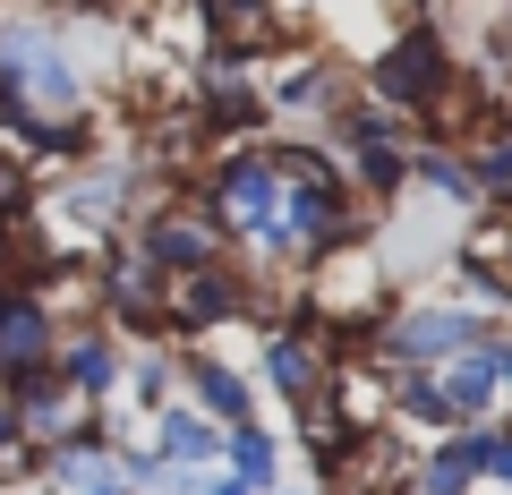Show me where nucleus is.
<instances>
[{"instance_id":"2","label":"nucleus","mask_w":512,"mask_h":495,"mask_svg":"<svg viewBox=\"0 0 512 495\" xmlns=\"http://www.w3.org/2000/svg\"><path fill=\"white\" fill-rule=\"evenodd\" d=\"M495 325H504V316H487L478 299H461V291H402L393 308L376 316L367 359L376 367H453L461 350H478Z\"/></svg>"},{"instance_id":"15","label":"nucleus","mask_w":512,"mask_h":495,"mask_svg":"<svg viewBox=\"0 0 512 495\" xmlns=\"http://www.w3.org/2000/svg\"><path fill=\"white\" fill-rule=\"evenodd\" d=\"M205 495H248V487H239V478H222V470H214V478H205Z\"/></svg>"},{"instance_id":"9","label":"nucleus","mask_w":512,"mask_h":495,"mask_svg":"<svg viewBox=\"0 0 512 495\" xmlns=\"http://www.w3.org/2000/svg\"><path fill=\"white\" fill-rule=\"evenodd\" d=\"M35 487L43 495H94L111 487V436H69L52 453H35Z\"/></svg>"},{"instance_id":"1","label":"nucleus","mask_w":512,"mask_h":495,"mask_svg":"<svg viewBox=\"0 0 512 495\" xmlns=\"http://www.w3.org/2000/svg\"><path fill=\"white\" fill-rule=\"evenodd\" d=\"M461 77H470V60H461L453 26L427 9V18H402L393 35L367 43V60H359V77H350V86H359L367 103L402 111V120H427V111H436Z\"/></svg>"},{"instance_id":"3","label":"nucleus","mask_w":512,"mask_h":495,"mask_svg":"<svg viewBox=\"0 0 512 495\" xmlns=\"http://www.w3.org/2000/svg\"><path fill=\"white\" fill-rule=\"evenodd\" d=\"M0 77H9V94L26 103V120H69V111H86V94H94L69 26L35 18V9L0 18Z\"/></svg>"},{"instance_id":"12","label":"nucleus","mask_w":512,"mask_h":495,"mask_svg":"<svg viewBox=\"0 0 512 495\" xmlns=\"http://www.w3.org/2000/svg\"><path fill=\"white\" fill-rule=\"evenodd\" d=\"M461 171H470V188H478V214H504L512 222V111L461 146Z\"/></svg>"},{"instance_id":"10","label":"nucleus","mask_w":512,"mask_h":495,"mask_svg":"<svg viewBox=\"0 0 512 495\" xmlns=\"http://www.w3.org/2000/svg\"><path fill=\"white\" fill-rule=\"evenodd\" d=\"M384 385H393V427L402 436H453V402H444L436 367H384Z\"/></svg>"},{"instance_id":"4","label":"nucleus","mask_w":512,"mask_h":495,"mask_svg":"<svg viewBox=\"0 0 512 495\" xmlns=\"http://www.w3.org/2000/svg\"><path fill=\"white\" fill-rule=\"evenodd\" d=\"M52 376H60L86 410H111V402H120V376H128V342L103 325V316H77V325H60Z\"/></svg>"},{"instance_id":"8","label":"nucleus","mask_w":512,"mask_h":495,"mask_svg":"<svg viewBox=\"0 0 512 495\" xmlns=\"http://www.w3.org/2000/svg\"><path fill=\"white\" fill-rule=\"evenodd\" d=\"M146 444L171 461V470H222V427L205 419V410H188V402H163L146 419Z\"/></svg>"},{"instance_id":"6","label":"nucleus","mask_w":512,"mask_h":495,"mask_svg":"<svg viewBox=\"0 0 512 495\" xmlns=\"http://www.w3.org/2000/svg\"><path fill=\"white\" fill-rule=\"evenodd\" d=\"M256 393L265 402H282V410H299V402H316V393L333 385V359L316 350V333H291V325H274V333H256Z\"/></svg>"},{"instance_id":"13","label":"nucleus","mask_w":512,"mask_h":495,"mask_svg":"<svg viewBox=\"0 0 512 495\" xmlns=\"http://www.w3.org/2000/svg\"><path fill=\"white\" fill-rule=\"evenodd\" d=\"M222 478H239L248 495H274L282 487V436H274V419H248V427L222 436Z\"/></svg>"},{"instance_id":"17","label":"nucleus","mask_w":512,"mask_h":495,"mask_svg":"<svg viewBox=\"0 0 512 495\" xmlns=\"http://www.w3.org/2000/svg\"><path fill=\"white\" fill-rule=\"evenodd\" d=\"M274 495H316V487H274Z\"/></svg>"},{"instance_id":"14","label":"nucleus","mask_w":512,"mask_h":495,"mask_svg":"<svg viewBox=\"0 0 512 495\" xmlns=\"http://www.w3.org/2000/svg\"><path fill=\"white\" fill-rule=\"evenodd\" d=\"M402 495H478V461L461 453V427L410 453V478H402Z\"/></svg>"},{"instance_id":"5","label":"nucleus","mask_w":512,"mask_h":495,"mask_svg":"<svg viewBox=\"0 0 512 495\" xmlns=\"http://www.w3.org/2000/svg\"><path fill=\"white\" fill-rule=\"evenodd\" d=\"M180 402L205 410L222 436H231V427H248V419H265V393H256V376H248L239 359H222L214 342H205V350H180Z\"/></svg>"},{"instance_id":"16","label":"nucleus","mask_w":512,"mask_h":495,"mask_svg":"<svg viewBox=\"0 0 512 495\" xmlns=\"http://www.w3.org/2000/svg\"><path fill=\"white\" fill-rule=\"evenodd\" d=\"M94 495H128V487H120V478H111V487H94Z\"/></svg>"},{"instance_id":"7","label":"nucleus","mask_w":512,"mask_h":495,"mask_svg":"<svg viewBox=\"0 0 512 495\" xmlns=\"http://www.w3.org/2000/svg\"><path fill=\"white\" fill-rule=\"evenodd\" d=\"M436 385H444V402H453V427L504 419V359H495V333L478 350H461L453 367H436Z\"/></svg>"},{"instance_id":"11","label":"nucleus","mask_w":512,"mask_h":495,"mask_svg":"<svg viewBox=\"0 0 512 495\" xmlns=\"http://www.w3.org/2000/svg\"><path fill=\"white\" fill-rule=\"evenodd\" d=\"M410 197L419 205H444V214H461V222H478V188H470V171H461V154L453 146H410Z\"/></svg>"}]
</instances>
